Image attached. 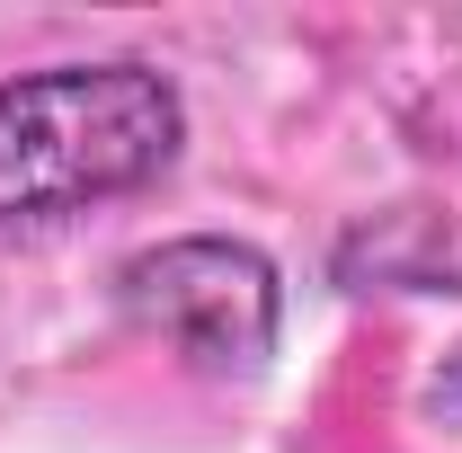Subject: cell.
<instances>
[{
    "label": "cell",
    "instance_id": "cell-1",
    "mask_svg": "<svg viewBox=\"0 0 462 453\" xmlns=\"http://www.w3.org/2000/svg\"><path fill=\"white\" fill-rule=\"evenodd\" d=\"M187 107L152 62H54L0 80V223H62L178 161Z\"/></svg>",
    "mask_w": 462,
    "mask_h": 453
},
{
    "label": "cell",
    "instance_id": "cell-2",
    "mask_svg": "<svg viewBox=\"0 0 462 453\" xmlns=\"http://www.w3.org/2000/svg\"><path fill=\"white\" fill-rule=\"evenodd\" d=\"M116 302L134 329H152L205 374H258L276 356V320H285V284L249 240H161V249L125 258Z\"/></svg>",
    "mask_w": 462,
    "mask_h": 453
}]
</instances>
